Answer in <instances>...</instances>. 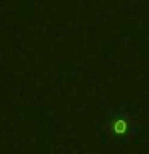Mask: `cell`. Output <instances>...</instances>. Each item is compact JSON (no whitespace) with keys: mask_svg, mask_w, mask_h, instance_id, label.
<instances>
[{"mask_svg":"<svg viewBox=\"0 0 149 154\" xmlns=\"http://www.w3.org/2000/svg\"><path fill=\"white\" fill-rule=\"evenodd\" d=\"M133 117L128 112L122 111H114L108 116V124H106V137L111 141H128L130 138L135 137Z\"/></svg>","mask_w":149,"mask_h":154,"instance_id":"cell-1","label":"cell"}]
</instances>
